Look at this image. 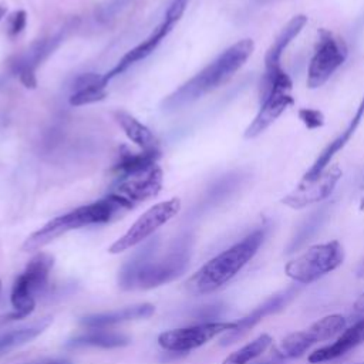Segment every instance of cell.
Masks as SVG:
<instances>
[{"label":"cell","mask_w":364,"mask_h":364,"mask_svg":"<svg viewBox=\"0 0 364 364\" xmlns=\"http://www.w3.org/2000/svg\"><path fill=\"white\" fill-rule=\"evenodd\" d=\"M364 118V97L363 100L360 101V105L354 114V117L351 118L350 124L347 125V128L336 138L333 139L323 151L321 154L317 156V159L313 162V165L307 169V172L304 173L303 179H314L316 176H318L328 165H330V161L333 159V156L350 141V138L354 135V132L357 131L361 119Z\"/></svg>","instance_id":"cell-17"},{"label":"cell","mask_w":364,"mask_h":364,"mask_svg":"<svg viewBox=\"0 0 364 364\" xmlns=\"http://www.w3.org/2000/svg\"><path fill=\"white\" fill-rule=\"evenodd\" d=\"M155 311V307L151 303H141L135 306H128L115 311L108 313H98V314H90L81 318V324L87 328H105L114 324H119L129 320H138V318H146L152 316Z\"/></svg>","instance_id":"cell-19"},{"label":"cell","mask_w":364,"mask_h":364,"mask_svg":"<svg viewBox=\"0 0 364 364\" xmlns=\"http://www.w3.org/2000/svg\"><path fill=\"white\" fill-rule=\"evenodd\" d=\"M347 320L341 314H328L309 327L284 337L273 351V361H283L303 355L311 346L333 338L346 328Z\"/></svg>","instance_id":"cell-8"},{"label":"cell","mask_w":364,"mask_h":364,"mask_svg":"<svg viewBox=\"0 0 364 364\" xmlns=\"http://www.w3.org/2000/svg\"><path fill=\"white\" fill-rule=\"evenodd\" d=\"M179 209H181V200L178 198H172L154 205L146 212H144L131 225V228L108 247V252L112 255H117L136 246L138 243L144 242L146 237L154 235L168 220L176 216Z\"/></svg>","instance_id":"cell-11"},{"label":"cell","mask_w":364,"mask_h":364,"mask_svg":"<svg viewBox=\"0 0 364 364\" xmlns=\"http://www.w3.org/2000/svg\"><path fill=\"white\" fill-rule=\"evenodd\" d=\"M307 23V17L303 14L294 16L291 20L287 21V24L282 28L279 36L274 38L272 46L269 47L266 55H264V73H273L279 68H282V54L286 50V47L291 43L294 37L299 36V33L303 30V27Z\"/></svg>","instance_id":"cell-20"},{"label":"cell","mask_w":364,"mask_h":364,"mask_svg":"<svg viewBox=\"0 0 364 364\" xmlns=\"http://www.w3.org/2000/svg\"><path fill=\"white\" fill-rule=\"evenodd\" d=\"M255 43L250 38H243L225 51H222L212 63H209L196 75L171 92L162 101V108L166 111L178 109L200 98L225 84L252 55Z\"/></svg>","instance_id":"cell-2"},{"label":"cell","mask_w":364,"mask_h":364,"mask_svg":"<svg viewBox=\"0 0 364 364\" xmlns=\"http://www.w3.org/2000/svg\"><path fill=\"white\" fill-rule=\"evenodd\" d=\"M363 343H364V318H360L353 326L344 328V331L333 343L313 351L307 360L311 364L333 361L343 357L350 350L355 348Z\"/></svg>","instance_id":"cell-16"},{"label":"cell","mask_w":364,"mask_h":364,"mask_svg":"<svg viewBox=\"0 0 364 364\" xmlns=\"http://www.w3.org/2000/svg\"><path fill=\"white\" fill-rule=\"evenodd\" d=\"M121 213L118 208L112 203V200L107 196L101 198L97 202L80 206L68 213L57 216L41 226L38 230L33 232L23 243V252H34L41 249L43 246L48 245L54 239L60 237L61 235L73 230L80 229L90 225H100L107 223Z\"/></svg>","instance_id":"cell-4"},{"label":"cell","mask_w":364,"mask_h":364,"mask_svg":"<svg viewBox=\"0 0 364 364\" xmlns=\"http://www.w3.org/2000/svg\"><path fill=\"white\" fill-rule=\"evenodd\" d=\"M51 324V317H43L31 324L13 328L0 337V357L9 351L31 341Z\"/></svg>","instance_id":"cell-22"},{"label":"cell","mask_w":364,"mask_h":364,"mask_svg":"<svg viewBox=\"0 0 364 364\" xmlns=\"http://www.w3.org/2000/svg\"><path fill=\"white\" fill-rule=\"evenodd\" d=\"M129 343V338L119 333L104 331L102 328H91L87 333H82L67 343L70 348L78 347H101V348H117L124 347Z\"/></svg>","instance_id":"cell-23"},{"label":"cell","mask_w":364,"mask_h":364,"mask_svg":"<svg viewBox=\"0 0 364 364\" xmlns=\"http://www.w3.org/2000/svg\"><path fill=\"white\" fill-rule=\"evenodd\" d=\"M162 171L156 165L141 173L119 178L105 196L112 200L122 215L141 202L156 196L162 188Z\"/></svg>","instance_id":"cell-10"},{"label":"cell","mask_w":364,"mask_h":364,"mask_svg":"<svg viewBox=\"0 0 364 364\" xmlns=\"http://www.w3.org/2000/svg\"><path fill=\"white\" fill-rule=\"evenodd\" d=\"M6 13H7V7L4 4H0V21L6 17Z\"/></svg>","instance_id":"cell-34"},{"label":"cell","mask_w":364,"mask_h":364,"mask_svg":"<svg viewBox=\"0 0 364 364\" xmlns=\"http://www.w3.org/2000/svg\"><path fill=\"white\" fill-rule=\"evenodd\" d=\"M340 178L341 171L337 165L327 166L314 179H303L291 192H289L282 199V203L293 209H301L324 200L331 195Z\"/></svg>","instance_id":"cell-13"},{"label":"cell","mask_w":364,"mask_h":364,"mask_svg":"<svg viewBox=\"0 0 364 364\" xmlns=\"http://www.w3.org/2000/svg\"><path fill=\"white\" fill-rule=\"evenodd\" d=\"M355 364H364V361L363 363H355Z\"/></svg>","instance_id":"cell-36"},{"label":"cell","mask_w":364,"mask_h":364,"mask_svg":"<svg viewBox=\"0 0 364 364\" xmlns=\"http://www.w3.org/2000/svg\"><path fill=\"white\" fill-rule=\"evenodd\" d=\"M124 152H119V159L114 165V172L117 173L118 179L141 173L156 166V161L159 158L158 149L142 151V152H131L127 148H122Z\"/></svg>","instance_id":"cell-21"},{"label":"cell","mask_w":364,"mask_h":364,"mask_svg":"<svg viewBox=\"0 0 364 364\" xmlns=\"http://www.w3.org/2000/svg\"><path fill=\"white\" fill-rule=\"evenodd\" d=\"M63 34L58 33L50 38L41 40L34 43L26 54H23L14 64L13 68L17 73L20 81L27 87V88H34L37 84L36 80V68L41 64V61L53 53V50L58 46L61 41Z\"/></svg>","instance_id":"cell-15"},{"label":"cell","mask_w":364,"mask_h":364,"mask_svg":"<svg viewBox=\"0 0 364 364\" xmlns=\"http://www.w3.org/2000/svg\"><path fill=\"white\" fill-rule=\"evenodd\" d=\"M40 364H71V363L68 360H48V361H44Z\"/></svg>","instance_id":"cell-32"},{"label":"cell","mask_w":364,"mask_h":364,"mask_svg":"<svg viewBox=\"0 0 364 364\" xmlns=\"http://www.w3.org/2000/svg\"><path fill=\"white\" fill-rule=\"evenodd\" d=\"M354 310L358 313V314H364V294H361L355 303H354Z\"/></svg>","instance_id":"cell-31"},{"label":"cell","mask_w":364,"mask_h":364,"mask_svg":"<svg viewBox=\"0 0 364 364\" xmlns=\"http://www.w3.org/2000/svg\"><path fill=\"white\" fill-rule=\"evenodd\" d=\"M189 259L191 245L188 240H179L162 257H156L155 243L151 242L122 266L118 283L125 290L162 286L183 274L189 264Z\"/></svg>","instance_id":"cell-1"},{"label":"cell","mask_w":364,"mask_h":364,"mask_svg":"<svg viewBox=\"0 0 364 364\" xmlns=\"http://www.w3.org/2000/svg\"><path fill=\"white\" fill-rule=\"evenodd\" d=\"M188 4H189V0H172L166 13H165L164 20H166V21H169L175 26L182 18Z\"/></svg>","instance_id":"cell-30"},{"label":"cell","mask_w":364,"mask_h":364,"mask_svg":"<svg viewBox=\"0 0 364 364\" xmlns=\"http://www.w3.org/2000/svg\"><path fill=\"white\" fill-rule=\"evenodd\" d=\"M235 327V321H203L195 326L172 328L158 336V344L173 353H186L198 348L219 334Z\"/></svg>","instance_id":"cell-12"},{"label":"cell","mask_w":364,"mask_h":364,"mask_svg":"<svg viewBox=\"0 0 364 364\" xmlns=\"http://www.w3.org/2000/svg\"><path fill=\"white\" fill-rule=\"evenodd\" d=\"M328 215V208L327 206H323L314 212H311L297 228V230L294 232L293 237L290 239L289 245H287V249H286V253H294L297 252L299 249H301L316 233L317 230L320 229V226L323 225V222L326 220Z\"/></svg>","instance_id":"cell-25"},{"label":"cell","mask_w":364,"mask_h":364,"mask_svg":"<svg viewBox=\"0 0 364 364\" xmlns=\"http://www.w3.org/2000/svg\"><path fill=\"white\" fill-rule=\"evenodd\" d=\"M27 23V14L24 10L14 11L7 20V33L10 37H16L23 31Z\"/></svg>","instance_id":"cell-29"},{"label":"cell","mask_w":364,"mask_h":364,"mask_svg":"<svg viewBox=\"0 0 364 364\" xmlns=\"http://www.w3.org/2000/svg\"><path fill=\"white\" fill-rule=\"evenodd\" d=\"M344 250L340 242L331 240L310 246L284 266V273L299 284H310L341 266Z\"/></svg>","instance_id":"cell-7"},{"label":"cell","mask_w":364,"mask_h":364,"mask_svg":"<svg viewBox=\"0 0 364 364\" xmlns=\"http://www.w3.org/2000/svg\"><path fill=\"white\" fill-rule=\"evenodd\" d=\"M172 28H173V24L169 23V21H166V20H164V21L151 33V36H149L146 40H144V41H142L141 44H138L136 47L131 48V50L117 63V65H115L112 70H109L108 73L104 74L105 78H107V81L109 82L111 78H114L115 75L124 73V71H125L128 67H131L134 63H136V61L144 60L145 57H148V55L156 48V46L161 43V40L165 38V37L169 34V31H171Z\"/></svg>","instance_id":"cell-18"},{"label":"cell","mask_w":364,"mask_h":364,"mask_svg":"<svg viewBox=\"0 0 364 364\" xmlns=\"http://www.w3.org/2000/svg\"><path fill=\"white\" fill-rule=\"evenodd\" d=\"M266 237V229L259 228L242 240L206 262L186 283L192 294H209L232 280L257 253Z\"/></svg>","instance_id":"cell-3"},{"label":"cell","mask_w":364,"mask_h":364,"mask_svg":"<svg viewBox=\"0 0 364 364\" xmlns=\"http://www.w3.org/2000/svg\"><path fill=\"white\" fill-rule=\"evenodd\" d=\"M299 117L303 121V124L310 129L318 128L324 124L323 114L318 109H314V108H301L299 111Z\"/></svg>","instance_id":"cell-28"},{"label":"cell","mask_w":364,"mask_h":364,"mask_svg":"<svg viewBox=\"0 0 364 364\" xmlns=\"http://www.w3.org/2000/svg\"><path fill=\"white\" fill-rule=\"evenodd\" d=\"M53 264L54 257L48 253H38L27 263L11 287L10 301L14 310L6 316L7 320H18L31 314L37 296L47 287Z\"/></svg>","instance_id":"cell-6"},{"label":"cell","mask_w":364,"mask_h":364,"mask_svg":"<svg viewBox=\"0 0 364 364\" xmlns=\"http://www.w3.org/2000/svg\"><path fill=\"white\" fill-rule=\"evenodd\" d=\"M357 276H358V277H364V260L361 262V264H360L358 269H357Z\"/></svg>","instance_id":"cell-33"},{"label":"cell","mask_w":364,"mask_h":364,"mask_svg":"<svg viewBox=\"0 0 364 364\" xmlns=\"http://www.w3.org/2000/svg\"><path fill=\"white\" fill-rule=\"evenodd\" d=\"M347 54L348 48L341 37L327 28H320L314 54L307 71L309 88L321 87L346 61Z\"/></svg>","instance_id":"cell-9"},{"label":"cell","mask_w":364,"mask_h":364,"mask_svg":"<svg viewBox=\"0 0 364 364\" xmlns=\"http://www.w3.org/2000/svg\"><path fill=\"white\" fill-rule=\"evenodd\" d=\"M107 97L105 85H90L80 90H74L70 95V104L80 107L85 104H92L97 101H101Z\"/></svg>","instance_id":"cell-27"},{"label":"cell","mask_w":364,"mask_h":364,"mask_svg":"<svg viewBox=\"0 0 364 364\" xmlns=\"http://www.w3.org/2000/svg\"><path fill=\"white\" fill-rule=\"evenodd\" d=\"M299 291H300V287L294 284V286L287 287L286 290L276 293L274 296L269 297L267 300H264L262 304L255 307L249 314H246L240 320L235 321V327L223 334L220 344L222 346L233 344L236 340H239L247 331H250L257 323H260L264 317L283 310L297 296Z\"/></svg>","instance_id":"cell-14"},{"label":"cell","mask_w":364,"mask_h":364,"mask_svg":"<svg viewBox=\"0 0 364 364\" xmlns=\"http://www.w3.org/2000/svg\"><path fill=\"white\" fill-rule=\"evenodd\" d=\"M0 291H1V280H0Z\"/></svg>","instance_id":"cell-35"},{"label":"cell","mask_w":364,"mask_h":364,"mask_svg":"<svg viewBox=\"0 0 364 364\" xmlns=\"http://www.w3.org/2000/svg\"><path fill=\"white\" fill-rule=\"evenodd\" d=\"M115 121L119 124L125 135L138 146L142 148V151H151L158 149L156 148V138L151 132L148 127L141 124L136 118H134L131 114L125 111H117L114 114Z\"/></svg>","instance_id":"cell-24"},{"label":"cell","mask_w":364,"mask_h":364,"mask_svg":"<svg viewBox=\"0 0 364 364\" xmlns=\"http://www.w3.org/2000/svg\"><path fill=\"white\" fill-rule=\"evenodd\" d=\"M293 82L282 68L263 75L260 87V108L245 131V138H255L269 128L291 104Z\"/></svg>","instance_id":"cell-5"},{"label":"cell","mask_w":364,"mask_h":364,"mask_svg":"<svg viewBox=\"0 0 364 364\" xmlns=\"http://www.w3.org/2000/svg\"><path fill=\"white\" fill-rule=\"evenodd\" d=\"M272 343H273L272 336L260 334L255 340L249 341L247 344H245L239 350L229 354L223 360L222 364H249L250 361H253L255 358L262 355V353H264Z\"/></svg>","instance_id":"cell-26"}]
</instances>
